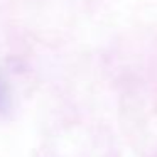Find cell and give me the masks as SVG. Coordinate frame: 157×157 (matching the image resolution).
Wrapping results in <instances>:
<instances>
[{"label":"cell","mask_w":157,"mask_h":157,"mask_svg":"<svg viewBox=\"0 0 157 157\" xmlns=\"http://www.w3.org/2000/svg\"><path fill=\"white\" fill-rule=\"evenodd\" d=\"M4 101H5V96H4V90H2V86H0V108L4 106Z\"/></svg>","instance_id":"6da1fadb"}]
</instances>
